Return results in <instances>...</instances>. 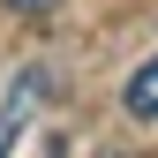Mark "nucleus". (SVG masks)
Wrapping results in <instances>:
<instances>
[{"instance_id": "f257e3e1", "label": "nucleus", "mask_w": 158, "mask_h": 158, "mask_svg": "<svg viewBox=\"0 0 158 158\" xmlns=\"http://www.w3.org/2000/svg\"><path fill=\"white\" fill-rule=\"evenodd\" d=\"M38 98H45V68H23V75L8 83V98H0V158H8L15 143H23V128H30Z\"/></svg>"}, {"instance_id": "f03ea898", "label": "nucleus", "mask_w": 158, "mask_h": 158, "mask_svg": "<svg viewBox=\"0 0 158 158\" xmlns=\"http://www.w3.org/2000/svg\"><path fill=\"white\" fill-rule=\"evenodd\" d=\"M121 106L135 113V121H158V60H143L128 75V90H121Z\"/></svg>"}, {"instance_id": "7ed1b4c3", "label": "nucleus", "mask_w": 158, "mask_h": 158, "mask_svg": "<svg viewBox=\"0 0 158 158\" xmlns=\"http://www.w3.org/2000/svg\"><path fill=\"white\" fill-rule=\"evenodd\" d=\"M0 8H15V15H38V8H53V0H0Z\"/></svg>"}]
</instances>
